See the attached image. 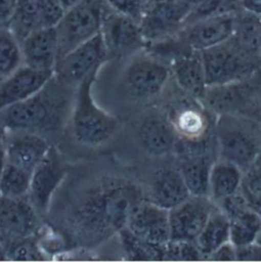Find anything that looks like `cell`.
Wrapping results in <instances>:
<instances>
[{"mask_svg": "<svg viewBox=\"0 0 261 262\" xmlns=\"http://www.w3.org/2000/svg\"><path fill=\"white\" fill-rule=\"evenodd\" d=\"M145 199L144 188L122 176H104L78 196L70 217L74 240L84 247H96L126 228L135 207Z\"/></svg>", "mask_w": 261, "mask_h": 262, "instance_id": "6da1fadb", "label": "cell"}, {"mask_svg": "<svg viewBox=\"0 0 261 262\" xmlns=\"http://www.w3.org/2000/svg\"><path fill=\"white\" fill-rule=\"evenodd\" d=\"M63 84L53 77L49 83L32 97L0 111V122L5 131H26L43 135L60 124L64 97Z\"/></svg>", "mask_w": 261, "mask_h": 262, "instance_id": "7a4b0ae2", "label": "cell"}, {"mask_svg": "<svg viewBox=\"0 0 261 262\" xmlns=\"http://www.w3.org/2000/svg\"><path fill=\"white\" fill-rule=\"evenodd\" d=\"M213 137L216 158L236 164L244 173L260 157L261 125L247 115H217Z\"/></svg>", "mask_w": 261, "mask_h": 262, "instance_id": "3957f363", "label": "cell"}, {"mask_svg": "<svg viewBox=\"0 0 261 262\" xmlns=\"http://www.w3.org/2000/svg\"><path fill=\"white\" fill-rule=\"evenodd\" d=\"M100 70L84 78L77 86L71 116L75 140L86 147H99L110 142L120 130V121L102 110L93 97V86Z\"/></svg>", "mask_w": 261, "mask_h": 262, "instance_id": "277c9868", "label": "cell"}, {"mask_svg": "<svg viewBox=\"0 0 261 262\" xmlns=\"http://www.w3.org/2000/svg\"><path fill=\"white\" fill-rule=\"evenodd\" d=\"M171 79L169 64L147 49L129 57L122 87L134 102H147L158 97Z\"/></svg>", "mask_w": 261, "mask_h": 262, "instance_id": "5b68a950", "label": "cell"}, {"mask_svg": "<svg viewBox=\"0 0 261 262\" xmlns=\"http://www.w3.org/2000/svg\"><path fill=\"white\" fill-rule=\"evenodd\" d=\"M201 53L207 87L238 83L261 71L259 59L244 53L231 38Z\"/></svg>", "mask_w": 261, "mask_h": 262, "instance_id": "8992f818", "label": "cell"}, {"mask_svg": "<svg viewBox=\"0 0 261 262\" xmlns=\"http://www.w3.org/2000/svg\"><path fill=\"white\" fill-rule=\"evenodd\" d=\"M111 7L104 0H83L66 11L55 26L58 39V60L68 52L101 32Z\"/></svg>", "mask_w": 261, "mask_h": 262, "instance_id": "52a82bcc", "label": "cell"}, {"mask_svg": "<svg viewBox=\"0 0 261 262\" xmlns=\"http://www.w3.org/2000/svg\"><path fill=\"white\" fill-rule=\"evenodd\" d=\"M211 115L200 99L186 93L171 100L164 113L177 136V143L183 145L211 143L215 124Z\"/></svg>", "mask_w": 261, "mask_h": 262, "instance_id": "ba28073f", "label": "cell"}, {"mask_svg": "<svg viewBox=\"0 0 261 262\" xmlns=\"http://www.w3.org/2000/svg\"><path fill=\"white\" fill-rule=\"evenodd\" d=\"M110 60L101 33L77 46L56 63L55 79L64 86H78L89 74Z\"/></svg>", "mask_w": 261, "mask_h": 262, "instance_id": "9c48e42d", "label": "cell"}, {"mask_svg": "<svg viewBox=\"0 0 261 262\" xmlns=\"http://www.w3.org/2000/svg\"><path fill=\"white\" fill-rule=\"evenodd\" d=\"M67 173L68 166L63 157L51 145L44 159L32 172L28 193V199L40 217L48 213L52 198Z\"/></svg>", "mask_w": 261, "mask_h": 262, "instance_id": "30bf717a", "label": "cell"}, {"mask_svg": "<svg viewBox=\"0 0 261 262\" xmlns=\"http://www.w3.org/2000/svg\"><path fill=\"white\" fill-rule=\"evenodd\" d=\"M100 33L110 59L129 58L147 47L140 23L113 9L106 14Z\"/></svg>", "mask_w": 261, "mask_h": 262, "instance_id": "8fae6325", "label": "cell"}, {"mask_svg": "<svg viewBox=\"0 0 261 262\" xmlns=\"http://www.w3.org/2000/svg\"><path fill=\"white\" fill-rule=\"evenodd\" d=\"M186 16L176 0H144L139 23L147 46L172 38Z\"/></svg>", "mask_w": 261, "mask_h": 262, "instance_id": "7c38bea8", "label": "cell"}, {"mask_svg": "<svg viewBox=\"0 0 261 262\" xmlns=\"http://www.w3.org/2000/svg\"><path fill=\"white\" fill-rule=\"evenodd\" d=\"M236 13L212 16L185 25L171 39L182 47L203 51L231 38Z\"/></svg>", "mask_w": 261, "mask_h": 262, "instance_id": "4fadbf2b", "label": "cell"}, {"mask_svg": "<svg viewBox=\"0 0 261 262\" xmlns=\"http://www.w3.org/2000/svg\"><path fill=\"white\" fill-rule=\"evenodd\" d=\"M39 219L28 197L11 198L0 194V239L4 244L35 237Z\"/></svg>", "mask_w": 261, "mask_h": 262, "instance_id": "5bb4252c", "label": "cell"}, {"mask_svg": "<svg viewBox=\"0 0 261 262\" xmlns=\"http://www.w3.org/2000/svg\"><path fill=\"white\" fill-rule=\"evenodd\" d=\"M214 206L208 196L190 195L184 202L168 210L170 240L195 241Z\"/></svg>", "mask_w": 261, "mask_h": 262, "instance_id": "9a60e30c", "label": "cell"}, {"mask_svg": "<svg viewBox=\"0 0 261 262\" xmlns=\"http://www.w3.org/2000/svg\"><path fill=\"white\" fill-rule=\"evenodd\" d=\"M126 229L147 243L165 245L170 240L168 210L144 199L132 211Z\"/></svg>", "mask_w": 261, "mask_h": 262, "instance_id": "2e32d148", "label": "cell"}, {"mask_svg": "<svg viewBox=\"0 0 261 262\" xmlns=\"http://www.w3.org/2000/svg\"><path fill=\"white\" fill-rule=\"evenodd\" d=\"M3 142L6 162L31 173L51 147L43 135L32 132L5 131Z\"/></svg>", "mask_w": 261, "mask_h": 262, "instance_id": "e0dca14e", "label": "cell"}, {"mask_svg": "<svg viewBox=\"0 0 261 262\" xmlns=\"http://www.w3.org/2000/svg\"><path fill=\"white\" fill-rule=\"evenodd\" d=\"M23 64L39 71L54 72L58 61V39L55 27L39 28L20 42Z\"/></svg>", "mask_w": 261, "mask_h": 262, "instance_id": "ac0fdd59", "label": "cell"}, {"mask_svg": "<svg viewBox=\"0 0 261 262\" xmlns=\"http://www.w3.org/2000/svg\"><path fill=\"white\" fill-rule=\"evenodd\" d=\"M54 77V72L20 66L0 83V111L24 101L41 91Z\"/></svg>", "mask_w": 261, "mask_h": 262, "instance_id": "d6986e66", "label": "cell"}, {"mask_svg": "<svg viewBox=\"0 0 261 262\" xmlns=\"http://www.w3.org/2000/svg\"><path fill=\"white\" fill-rule=\"evenodd\" d=\"M144 194L147 201L166 210L178 206L191 195L178 166L157 169L144 189Z\"/></svg>", "mask_w": 261, "mask_h": 262, "instance_id": "ffe728a7", "label": "cell"}, {"mask_svg": "<svg viewBox=\"0 0 261 262\" xmlns=\"http://www.w3.org/2000/svg\"><path fill=\"white\" fill-rule=\"evenodd\" d=\"M138 140L141 147L152 156H164L175 152L177 136L164 114L145 117L138 126Z\"/></svg>", "mask_w": 261, "mask_h": 262, "instance_id": "44dd1931", "label": "cell"}, {"mask_svg": "<svg viewBox=\"0 0 261 262\" xmlns=\"http://www.w3.org/2000/svg\"><path fill=\"white\" fill-rule=\"evenodd\" d=\"M214 160L210 151L179 154L178 168L191 195L208 196L209 173Z\"/></svg>", "mask_w": 261, "mask_h": 262, "instance_id": "7402d4cb", "label": "cell"}, {"mask_svg": "<svg viewBox=\"0 0 261 262\" xmlns=\"http://www.w3.org/2000/svg\"><path fill=\"white\" fill-rule=\"evenodd\" d=\"M244 172L234 163L216 158L210 168L208 197L215 205L237 194L241 190Z\"/></svg>", "mask_w": 261, "mask_h": 262, "instance_id": "603a6c76", "label": "cell"}, {"mask_svg": "<svg viewBox=\"0 0 261 262\" xmlns=\"http://www.w3.org/2000/svg\"><path fill=\"white\" fill-rule=\"evenodd\" d=\"M230 241V221L228 215L215 205L204 228L196 238V246L203 260H208L210 255L222 245Z\"/></svg>", "mask_w": 261, "mask_h": 262, "instance_id": "cb8c5ba5", "label": "cell"}, {"mask_svg": "<svg viewBox=\"0 0 261 262\" xmlns=\"http://www.w3.org/2000/svg\"><path fill=\"white\" fill-rule=\"evenodd\" d=\"M231 39L244 53L259 59L261 16L240 8L236 13Z\"/></svg>", "mask_w": 261, "mask_h": 262, "instance_id": "d4e9b609", "label": "cell"}, {"mask_svg": "<svg viewBox=\"0 0 261 262\" xmlns=\"http://www.w3.org/2000/svg\"><path fill=\"white\" fill-rule=\"evenodd\" d=\"M47 0H17L15 13L10 21L14 23V33L20 42L29 33L39 29L40 16Z\"/></svg>", "mask_w": 261, "mask_h": 262, "instance_id": "484cf974", "label": "cell"}, {"mask_svg": "<svg viewBox=\"0 0 261 262\" xmlns=\"http://www.w3.org/2000/svg\"><path fill=\"white\" fill-rule=\"evenodd\" d=\"M123 248L129 260L132 261H164L165 245L147 243L125 228L119 233Z\"/></svg>", "mask_w": 261, "mask_h": 262, "instance_id": "4316f807", "label": "cell"}, {"mask_svg": "<svg viewBox=\"0 0 261 262\" xmlns=\"http://www.w3.org/2000/svg\"><path fill=\"white\" fill-rule=\"evenodd\" d=\"M32 173L6 162L0 179V194L11 198L28 197Z\"/></svg>", "mask_w": 261, "mask_h": 262, "instance_id": "83f0119b", "label": "cell"}, {"mask_svg": "<svg viewBox=\"0 0 261 262\" xmlns=\"http://www.w3.org/2000/svg\"><path fill=\"white\" fill-rule=\"evenodd\" d=\"M21 63L19 42L11 32L0 30V80L15 72Z\"/></svg>", "mask_w": 261, "mask_h": 262, "instance_id": "f1b7e54d", "label": "cell"}, {"mask_svg": "<svg viewBox=\"0 0 261 262\" xmlns=\"http://www.w3.org/2000/svg\"><path fill=\"white\" fill-rule=\"evenodd\" d=\"M240 8V2L237 0H204L189 12L183 26L212 16L234 13Z\"/></svg>", "mask_w": 261, "mask_h": 262, "instance_id": "f546056e", "label": "cell"}, {"mask_svg": "<svg viewBox=\"0 0 261 262\" xmlns=\"http://www.w3.org/2000/svg\"><path fill=\"white\" fill-rule=\"evenodd\" d=\"M5 247L8 260L11 261H44L47 259L35 237L7 243Z\"/></svg>", "mask_w": 261, "mask_h": 262, "instance_id": "4dcf8cb0", "label": "cell"}, {"mask_svg": "<svg viewBox=\"0 0 261 262\" xmlns=\"http://www.w3.org/2000/svg\"><path fill=\"white\" fill-rule=\"evenodd\" d=\"M164 260L199 261L203 260L195 241L169 240L165 245Z\"/></svg>", "mask_w": 261, "mask_h": 262, "instance_id": "1f68e13d", "label": "cell"}, {"mask_svg": "<svg viewBox=\"0 0 261 262\" xmlns=\"http://www.w3.org/2000/svg\"><path fill=\"white\" fill-rule=\"evenodd\" d=\"M241 191L248 203L261 200V163L259 160L244 173Z\"/></svg>", "mask_w": 261, "mask_h": 262, "instance_id": "d6a6232c", "label": "cell"}, {"mask_svg": "<svg viewBox=\"0 0 261 262\" xmlns=\"http://www.w3.org/2000/svg\"><path fill=\"white\" fill-rule=\"evenodd\" d=\"M111 9L140 21L144 0H104Z\"/></svg>", "mask_w": 261, "mask_h": 262, "instance_id": "836d02e7", "label": "cell"}, {"mask_svg": "<svg viewBox=\"0 0 261 262\" xmlns=\"http://www.w3.org/2000/svg\"><path fill=\"white\" fill-rule=\"evenodd\" d=\"M237 261H261V246L255 242L236 247Z\"/></svg>", "mask_w": 261, "mask_h": 262, "instance_id": "e575fe53", "label": "cell"}, {"mask_svg": "<svg viewBox=\"0 0 261 262\" xmlns=\"http://www.w3.org/2000/svg\"><path fill=\"white\" fill-rule=\"evenodd\" d=\"M210 261H237L236 246L231 242H227L217 248L208 258Z\"/></svg>", "mask_w": 261, "mask_h": 262, "instance_id": "d590c367", "label": "cell"}, {"mask_svg": "<svg viewBox=\"0 0 261 262\" xmlns=\"http://www.w3.org/2000/svg\"><path fill=\"white\" fill-rule=\"evenodd\" d=\"M17 0H0V23L10 21L15 13Z\"/></svg>", "mask_w": 261, "mask_h": 262, "instance_id": "8d00e7d4", "label": "cell"}, {"mask_svg": "<svg viewBox=\"0 0 261 262\" xmlns=\"http://www.w3.org/2000/svg\"><path fill=\"white\" fill-rule=\"evenodd\" d=\"M240 6L248 12L261 16V0H241Z\"/></svg>", "mask_w": 261, "mask_h": 262, "instance_id": "74e56055", "label": "cell"}, {"mask_svg": "<svg viewBox=\"0 0 261 262\" xmlns=\"http://www.w3.org/2000/svg\"><path fill=\"white\" fill-rule=\"evenodd\" d=\"M178 2V4L182 7V9L186 12V14L188 15L189 12L195 8L198 4H200L201 2H203L204 0H176Z\"/></svg>", "mask_w": 261, "mask_h": 262, "instance_id": "f35d334b", "label": "cell"}, {"mask_svg": "<svg viewBox=\"0 0 261 262\" xmlns=\"http://www.w3.org/2000/svg\"><path fill=\"white\" fill-rule=\"evenodd\" d=\"M4 138V137H3ZM6 165V153H5V146L3 139H0V179L3 173V170Z\"/></svg>", "mask_w": 261, "mask_h": 262, "instance_id": "ab89813d", "label": "cell"}, {"mask_svg": "<svg viewBox=\"0 0 261 262\" xmlns=\"http://www.w3.org/2000/svg\"><path fill=\"white\" fill-rule=\"evenodd\" d=\"M59 5L61 6V8L63 9V11H68L71 8H73L74 6L78 5L79 3H81L83 0H57Z\"/></svg>", "mask_w": 261, "mask_h": 262, "instance_id": "60d3db41", "label": "cell"}, {"mask_svg": "<svg viewBox=\"0 0 261 262\" xmlns=\"http://www.w3.org/2000/svg\"><path fill=\"white\" fill-rule=\"evenodd\" d=\"M6 260H8L6 247H5V244L3 243V241L0 239V261H6Z\"/></svg>", "mask_w": 261, "mask_h": 262, "instance_id": "b9f144b4", "label": "cell"}, {"mask_svg": "<svg viewBox=\"0 0 261 262\" xmlns=\"http://www.w3.org/2000/svg\"><path fill=\"white\" fill-rule=\"evenodd\" d=\"M4 135H5V129H4V127L2 126V123L0 122V139H3Z\"/></svg>", "mask_w": 261, "mask_h": 262, "instance_id": "7bdbcfd3", "label": "cell"}, {"mask_svg": "<svg viewBox=\"0 0 261 262\" xmlns=\"http://www.w3.org/2000/svg\"><path fill=\"white\" fill-rule=\"evenodd\" d=\"M255 243H256V244H258L259 246H261V229L260 231L258 232V234H257L256 239H255Z\"/></svg>", "mask_w": 261, "mask_h": 262, "instance_id": "ee69618b", "label": "cell"}, {"mask_svg": "<svg viewBox=\"0 0 261 262\" xmlns=\"http://www.w3.org/2000/svg\"><path fill=\"white\" fill-rule=\"evenodd\" d=\"M259 62H260V67H261V45H260V49H259Z\"/></svg>", "mask_w": 261, "mask_h": 262, "instance_id": "f6af8a7d", "label": "cell"}, {"mask_svg": "<svg viewBox=\"0 0 261 262\" xmlns=\"http://www.w3.org/2000/svg\"><path fill=\"white\" fill-rule=\"evenodd\" d=\"M237 1H239V2H240V1H241V0H237Z\"/></svg>", "mask_w": 261, "mask_h": 262, "instance_id": "bcb514c9", "label": "cell"}]
</instances>
